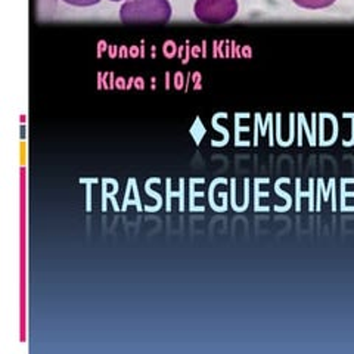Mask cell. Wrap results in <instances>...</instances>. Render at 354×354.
<instances>
[{
    "mask_svg": "<svg viewBox=\"0 0 354 354\" xmlns=\"http://www.w3.org/2000/svg\"><path fill=\"white\" fill-rule=\"evenodd\" d=\"M171 18L169 0H127L120 9V19L133 22H167Z\"/></svg>",
    "mask_w": 354,
    "mask_h": 354,
    "instance_id": "cell-1",
    "label": "cell"
},
{
    "mask_svg": "<svg viewBox=\"0 0 354 354\" xmlns=\"http://www.w3.org/2000/svg\"><path fill=\"white\" fill-rule=\"evenodd\" d=\"M195 17L205 24H223L238 14L236 0H196Z\"/></svg>",
    "mask_w": 354,
    "mask_h": 354,
    "instance_id": "cell-2",
    "label": "cell"
},
{
    "mask_svg": "<svg viewBox=\"0 0 354 354\" xmlns=\"http://www.w3.org/2000/svg\"><path fill=\"white\" fill-rule=\"evenodd\" d=\"M292 2L304 9H325L334 5L337 0H292Z\"/></svg>",
    "mask_w": 354,
    "mask_h": 354,
    "instance_id": "cell-3",
    "label": "cell"
},
{
    "mask_svg": "<svg viewBox=\"0 0 354 354\" xmlns=\"http://www.w3.org/2000/svg\"><path fill=\"white\" fill-rule=\"evenodd\" d=\"M64 3L71 5V6H79V8H86V6H93L97 5L101 0H62Z\"/></svg>",
    "mask_w": 354,
    "mask_h": 354,
    "instance_id": "cell-4",
    "label": "cell"
},
{
    "mask_svg": "<svg viewBox=\"0 0 354 354\" xmlns=\"http://www.w3.org/2000/svg\"><path fill=\"white\" fill-rule=\"evenodd\" d=\"M111 2H121V0H111Z\"/></svg>",
    "mask_w": 354,
    "mask_h": 354,
    "instance_id": "cell-5",
    "label": "cell"
}]
</instances>
